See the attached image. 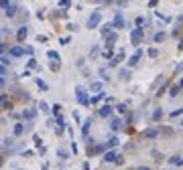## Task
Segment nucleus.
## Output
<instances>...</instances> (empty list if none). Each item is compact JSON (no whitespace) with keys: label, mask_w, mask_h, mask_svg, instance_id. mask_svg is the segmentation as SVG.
Returning <instances> with one entry per match:
<instances>
[{"label":"nucleus","mask_w":183,"mask_h":170,"mask_svg":"<svg viewBox=\"0 0 183 170\" xmlns=\"http://www.w3.org/2000/svg\"><path fill=\"white\" fill-rule=\"evenodd\" d=\"M100 22H102V14H100V10H94L90 14V18H87V29H98L100 26Z\"/></svg>","instance_id":"obj_1"},{"label":"nucleus","mask_w":183,"mask_h":170,"mask_svg":"<svg viewBox=\"0 0 183 170\" xmlns=\"http://www.w3.org/2000/svg\"><path fill=\"white\" fill-rule=\"evenodd\" d=\"M2 8H4V14L8 16V18H12L15 12H16V4L10 2V0H2Z\"/></svg>","instance_id":"obj_2"},{"label":"nucleus","mask_w":183,"mask_h":170,"mask_svg":"<svg viewBox=\"0 0 183 170\" xmlns=\"http://www.w3.org/2000/svg\"><path fill=\"white\" fill-rule=\"evenodd\" d=\"M75 95H77V101L82 103V105H87V103H90V99H87V91L82 87V85H77V87H75Z\"/></svg>","instance_id":"obj_3"},{"label":"nucleus","mask_w":183,"mask_h":170,"mask_svg":"<svg viewBox=\"0 0 183 170\" xmlns=\"http://www.w3.org/2000/svg\"><path fill=\"white\" fill-rule=\"evenodd\" d=\"M112 26H114V29H124L126 26V20H124V16L120 14V12H116V16H114V22H112Z\"/></svg>","instance_id":"obj_4"},{"label":"nucleus","mask_w":183,"mask_h":170,"mask_svg":"<svg viewBox=\"0 0 183 170\" xmlns=\"http://www.w3.org/2000/svg\"><path fill=\"white\" fill-rule=\"evenodd\" d=\"M130 41H132V45H138L140 41H143V29L132 30V33H130Z\"/></svg>","instance_id":"obj_5"},{"label":"nucleus","mask_w":183,"mask_h":170,"mask_svg":"<svg viewBox=\"0 0 183 170\" xmlns=\"http://www.w3.org/2000/svg\"><path fill=\"white\" fill-rule=\"evenodd\" d=\"M143 57V49H136L134 51V55H132V57L128 59V67H134L136 63H138V59Z\"/></svg>","instance_id":"obj_6"},{"label":"nucleus","mask_w":183,"mask_h":170,"mask_svg":"<svg viewBox=\"0 0 183 170\" xmlns=\"http://www.w3.org/2000/svg\"><path fill=\"white\" fill-rule=\"evenodd\" d=\"M110 130H112V132L122 130V121H120V117H112V120H110Z\"/></svg>","instance_id":"obj_7"},{"label":"nucleus","mask_w":183,"mask_h":170,"mask_svg":"<svg viewBox=\"0 0 183 170\" xmlns=\"http://www.w3.org/2000/svg\"><path fill=\"white\" fill-rule=\"evenodd\" d=\"M98 113H100L102 117H110V116H112V107L108 105V103H104V105L98 109Z\"/></svg>","instance_id":"obj_8"},{"label":"nucleus","mask_w":183,"mask_h":170,"mask_svg":"<svg viewBox=\"0 0 183 170\" xmlns=\"http://www.w3.org/2000/svg\"><path fill=\"white\" fill-rule=\"evenodd\" d=\"M118 160V154H116L114 150H108L106 154H104V162H116Z\"/></svg>","instance_id":"obj_9"},{"label":"nucleus","mask_w":183,"mask_h":170,"mask_svg":"<svg viewBox=\"0 0 183 170\" xmlns=\"http://www.w3.org/2000/svg\"><path fill=\"white\" fill-rule=\"evenodd\" d=\"M27 34H29V29H27V26H20L19 33H16V39H19V43H23V41L27 39Z\"/></svg>","instance_id":"obj_10"},{"label":"nucleus","mask_w":183,"mask_h":170,"mask_svg":"<svg viewBox=\"0 0 183 170\" xmlns=\"http://www.w3.org/2000/svg\"><path fill=\"white\" fill-rule=\"evenodd\" d=\"M8 55H10V57H23V55H24V49L23 47H12L8 51Z\"/></svg>","instance_id":"obj_11"},{"label":"nucleus","mask_w":183,"mask_h":170,"mask_svg":"<svg viewBox=\"0 0 183 170\" xmlns=\"http://www.w3.org/2000/svg\"><path fill=\"white\" fill-rule=\"evenodd\" d=\"M143 136L145 138H157L159 136V130H157V128H149V130L143 132Z\"/></svg>","instance_id":"obj_12"},{"label":"nucleus","mask_w":183,"mask_h":170,"mask_svg":"<svg viewBox=\"0 0 183 170\" xmlns=\"http://www.w3.org/2000/svg\"><path fill=\"white\" fill-rule=\"evenodd\" d=\"M90 91L96 93V95H100V91H102V81H94V83L90 85Z\"/></svg>","instance_id":"obj_13"},{"label":"nucleus","mask_w":183,"mask_h":170,"mask_svg":"<svg viewBox=\"0 0 183 170\" xmlns=\"http://www.w3.org/2000/svg\"><path fill=\"white\" fill-rule=\"evenodd\" d=\"M124 59H126V53H124V49H122V51H118V53L112 57V63H120V61H124Z\"/></svg>","instance_id":"obj_14"},{"label":"nucleus","mask_w":183,"mask_h":170,"mask_svg":"<svg viewBox=\"0 0 183 170\" xmlns=\"http://www.w3.org/2000/svg\"><path fill=\"white\" fill-rule=\"evenodd\" d=\"M23 132H24V126H23V124H15V128H12V134H15V138L23 136Z\"/></svg>","instance_id":"obj_15"},{"label":"nucleus","mask_w":183,"mask_h":170,"mask_svg":"<svg viewBox=\"0 0 183 170\" xmlns=\"http://www.w3.org/2000/svg\"><path fill=\"white\" fill-rule=\"evenodd\" d=\"M118 144H120V138H118V136H112L110 140L106 142V148H114V146H118Z\"/></svg>","instance_id":"obj_16"},{"label":"nucleus","mask_w":183,"mask_h":170,"mask_svg":"<svg viewBox=\"0 0 183 170\" xmlns=\"http://www.w3.org/2000/svg\"><path fill=\"white\" fill-rule=\"evenodd\" d=\"M35 116H37V112H35V109H24V112H23V117H24V120H33Z\"/></svg>","instance_id":"obj_17"},{"label":"nucleus","mask_w":183,"mask_h":170,"mask_svg":"<svg viewBox=\"0 0 183 170\" xmlns=\"http://www.w3.org/2000/svg\"><path fill=\"white\" fill-rule=\"evenodd\" d=\"M90 126H92V117H87L86 121H83V128H82V134L87 138V130H90Z\"/></svg>","instance_id":"obj_18"},{"label":"nucleus","mask_w":183,"mask_h":170,"mask_svg":"<svg viewBox=\"0 0 183 170\" xmlns=\"http://www.w3.org/2000/svg\"><path fill=\"white\" fill-rule=\"evenodd\" d=\"M37 87L41 89V91H47V89H49V85H47V83H45L41 77H39V79H37Z\"/></svg>","instance_id":"obj_19"},{"label":"nucleus","mask_w":183,"mask_h":170,"mask_svg":"<svg viewBox=\"0 0 183 170\" xmlns=\"http://www.w3.org/2000/svg\"><path fill=\"white\" fill-rule=\"evenodd\" d=\"M165 37H167V34H165V33H161V30H159V33H155L153 41H155V43H161V41H165Z\"/></svg>","instance_id":"obj_20"},{"label":"nucleus","mask_w":183,"mask_h":170,"mask_svg":"<svg viewBox=\"0 0 183 170\" xmlns=\"http://www.w3.org/2000/svg\"><path fill=\"white\" fill-rule=\"evenodd\" d=\"M47 57H49V59H53L55 63H59V59H61V57H59V53H57V51H49V53H47Z\"/></svg>","instance_id":"obj_21"},{"label":"nucleus","mask_w":183,"mask_h":170,"mask_svg":"<svg viewBox=\"0 0 183 170\" xmlns=\"http://www.w3.org/2000/svg\"><path fill=\"white\" fill-rule=\"evenodd\" d=\"M118 75H120V79H124V81H128V79H130V73L126 71V69H120V73H118Z\"/></svg>","instance_id":"obj_22"},{"label":"nucleus","mask_w":183,"mask_h":170,"mask_svg":"<svg viewBox=\"0 0 183 170\" xmlns=\"http://www.w3.org/2000/svg\"><path fill=\"white\" fill-rule=\"evenodd\" d=\"M57 154H59V158H61V160H67V158H69V154H67L65 150H63V148H59V150H57Z\"/></svg>","instance_id":"obj_23"},{"label":"nucleus","mask_w":183,"mask_h":170,"mask_svg":"<svg viewBox=\"0 0 183 170\" xmlns=\"http://www.w3.org/2000/svg\"><path fill=\"white\" fill-rule=\"evenodd\" d=\"M147 53H149V57H151V59H157V55H159V51H157L155 47H151L149 51H147Z\"/></svg>","instance_id":"obj_24"},{"label":"nucleus","mask_w":183,"mask_h":170,"mask_svg":"<svg viewBox=\"0 0 183 170\" xmlns=\"http://www.w3.org/2000/svg\"><path fill=\"white\" fill-rule=\"evenodd\" d=\"M2 109H10V103L6 99V95H2Z\"/></svg>","instance_id":"obj_25"},{"label":"nucleus","mask_w":183,"mask_h":170,"mask_svg":"<svg viewBox=\"0 0 183 170\" xmlns=\"http://www.w3.org/2000/svg\"><path fill=\"white\" fill-rule=\"evenodd\" d=\"M134 24H136V29H140V24H145V18H143V16H136Z\"/></svg>","instance_id":"obj_26"},{"label":"nucleus","mask_w":183,"mask_h":170,"mask_svg":"<svg viewBox=\"0 0 183 170\" xmlns=\"http://www.w3.org/2000/svg\"><path fill=\"white\" fill-rule=\"evenodd\" d=\"M179 162H181V158H177V156H171V158H169V164H179Z\"/></svg>","instance_id":"obj_27"},{"label":"nucleus","mask_w":183,"mask_h":170,"mask_svg":"<svg viewBox=\"0 0 183 170\" xmlns=\"http://www.w3.org/2000/svg\"><path fill=\"white\" fill-rule=\"evenodd\" d=\"M39 107H41V112H45V113L49 112V105H47L45 101H41V103H39Z\"/></svg>","instance_id":"obj_28"},{"label":"nucleus","mask_w":183,"mask_h":170,"mask_svg":"<svg viewBox=\"0 0 183 170\" xmlns=\"http://www.w3.org/2000/svg\"><path fill=\"white\" fill-rule=\"evenodd\" d=\"M116 109H118L120 113H124V112H126V103H118V105H116Z\"/></svg>","instance_id":"obj_29"},{"label":"nucleus","mask_w":183,"mask_h":170,"mask_svg":"<svg viewBox=\"0 0 183 170\" xmlns=\"http://www.w3.org/2000/svg\"><path fill=\"white\" fill-rule=\"evenodd\" d=\"M59 112H61V105H59V103H55V105H53V113H55L57 117H59Z\"/></svg>","instance_id":"obj_30"},{"label":"nucleus","mask_w":183,"mask_h":170,"mask_svg":"<svg viewBox=\"0 0 183 170\" xmlns=\"http://www.w3.org/2000/svg\"><path fill=\"white\" fill-rule=\"evenodd\" d=\"M177 93H179V85H177V87H171V91H169V95H171V97H175Z\"/></svg>","instance_id":"obj_31"},{"label":"nucleus","mask_w":183,"mask_h":170,"mask_svg":"<svg viewBox=\"0 0 183 170\" xmlns=\"http://www.w3.org/2000/svg\"><path fill=\"white\" fill-rule=\"evenodd\" d=\"M59 6H61V8H69V6H71V2H67V0H61V2H59Z\"/></svg>","instance_id":"obj_32"},{"label":"nucleus","mask_w":183,"mask_h":170,"mask_svg":"<svg viewBox=\"0 0 183 170\" xmlns=\"http://www.w3.org/2000/svg\"><path fill=\"white\" fill-rule=\"evenodd\" d=\"M161 113H163V112H161L159 107H157V109L153 112V117H155V120H159V117H161Z\"/></svg>","instance_id":"obj_33"},{"label":"nucleus","mask_w":183,"mask_h":170,"mask_svg":"<svg viewBox=\"0 0 183 170\" xmlns=\"http://www.w3.org/2000/svg\"><path fill=\"white\" fill-rule=\"evenodd\" d=\"M183 113V107H179V109H175L173 113H171V117H177V116H181Z\"/></svg>","instance_id":"obj_34"},{"label":"nucleus","mask_w":183,"mask_h":170,"mask_svg":"<svg viewBox=\"0 0 183 170\" xmlns=\"http://www.w3.org/2000/svg\"><path fill=\"white\" fill-rule=\"evenodd\" d=\"M67 29H69V30H77V24H75V22H69Z\"/></svg>","instance_id":"obj_35"},{"label":"nucleus","mask_w":183,"mask_h":170,"mask_svg":"<svg viewBox=\"0 0 183 170\" xmlns=\"http://www.w3.org/2000/svg\"><path fill=\"white\" fill-rule=\"evenodd\" d=\"M100 75H102V79H106V81H108V73L104 71V69H100Z\"/></svg>","instance_id":"obj_36"},{"label":"nucleus","mask_w":183,"mask_h":170,"mask_svg":"<svg viewBox=\"0 0 183 170\" xmlns=\"http://www.w3.org/2000/svg\"><path fill=\"white\" fill-rule=\"evenodd\" d=\"M181 71H183V61L177 65V69H175V73H181Z\"/></svg>","instance_id":"obj_37"},{"label":"nucleus","mask_w":183,"mask_h":170,"mask_svg":"<svg viewBox=\"0 0 183 170\" xmlns=\"http://www.w3.org/2000/svg\"><path fill=\"white\" fill-rule=\"evenodd\" d=\"M37 41H39V43H45V41H47V37H43V34H39V37H37Z\"/></svg>","instance_id":"obj_38"},{"label":"nucleus","mask_w":183,"mask_h":170,"mask_svg":"<svg viewBox=\"0 0 183 170\" xmlns=\"http://www.w3.org/2000/svg\"><path fill=\"white\" fill-rule=\"evenodd\" d=\"M35 65H37V61H35V59H29V69L35 67Z\"/></svg>","instance_id":"obj_39"},{"label":"nucleus","mask_w":183,"mask_h":170,"mask_svg":"<svg viewBox=\"0 0 183 170\" xmlns=\"http://www.w3.org/2000/svg\"><path fill=\"white\" fill-rule=\"evenodd\" d=\"M61 45H69V37H63V39H61Z\"/></svg>","instance_id":"obj_40"},{"label":"nucleus","mask_w":183,"mask_h":170,"mask_svg":"<svg viewBox=\"0 0 183 170\" xmlns=\"http://www.w3.org/2000/svg\"><path fill=\"white\" fill-rule=\"evenodd\" d=\"M82 170H90V162H83V164H82Z\"/></svg>","instance_id":"obj_41"},{"label":"nucleus","mask_w":183,"mask_h":170,"mask_svg":"<svg viewBox=\"0 0 183 170\" xmlns=\"http://www.w3.org/2000/svg\"><path fill=\"white\" fill-rule=\"evenodd\" d=\"M51 69H53V71H57V69H59V63H55V61H53V63H51Z\"/></svg>","instance_id":"obj_42"},{"label":"nucleus","mask_w":183,"mask_h":170,"mask_svg":"<svg viewBox=\"0 0 183 170\" xmlns=\"http://www.w3.org/2000/svg\"><path fill=\"white\" fill-rule=\"evenodd\" d=\"M138 170H151L149 166H138Z\"/></svg>","instance_id":"obj_43"},{"label":"nucleus","mask_w":183,"mask_h":170,"mask_svg":"<svg viewBox=\"0 0 183 170\" xmlns=\"http://www.w3.org/2000/svg\"><path fill=\"white\" fill-rule=\"evenodd\" d=\"M179 87H183V77H181V81H179Z\"/></svg>","instance_id":"obj_44"},{"label":"nucleus","mask_w":183,"mask_h":170,"mask_svg":"<svg viewBox=\"0 0 183 170\" xmlns=\"http://www.w3.org/2000/svg\"><path fill=\"white\" fill-rule=\"evenodd\" d=\"M181 126H183V121H181Z\"/></svg>","instance_id":"obj_45"}]
</instances>
